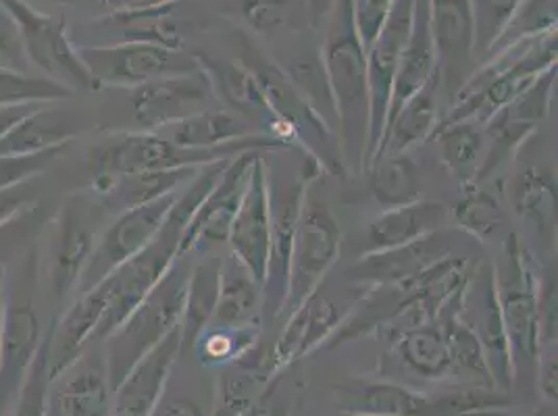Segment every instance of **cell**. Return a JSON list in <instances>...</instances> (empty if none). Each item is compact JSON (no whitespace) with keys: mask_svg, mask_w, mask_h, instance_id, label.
Returning <instances> with one entry per match:
<instances>
[{"mask_svg":"<svg viewBox=\"0 0 558 416\" xmlns=\"http://www.w3.org/2000/svg\"><path fill=\"white\" fill-rule=\"evenodd\" d=\"M65 148L68 146L45 150L38 155H29V157H11V159L0 157V189H7L11 185L22 184V182L43 175L48 164L54 161Z\"/></svg>","mask_w":558,"mask_h":416,"instance_id":"cell-47","label":"cell"},{"mask_svg":"<svg viewBox=\"0 0 558 416\" xmlns=\"http://www.w3.org/2000/svg\"><path fill=\"white\" fill-rule=\"evenodd\" d=\"M75 48L98 90H132L161 77L201 70L196 54L150 42Z\"/></svg>","mask_w":558,"mask_h":416,"instance_id":"cell-8","label":"cell"},{"mask_svg":"<svg viewBox=\"0 0 558 416\" xmlns=\"http://www.w3.org/2000/svg\"><path fill=\"white\" fill-rule=\"evenodd\" d=\"M52 219L54 208L47 200L38 198L9 219L0 221V269L11 267L15 260L27 255Z\"/></svg>","mask_w":558,"mask_h":416,"instance_id":"cell-40","label":"cell"},{"mask_svg":"<svg viewBox=\"0 0 558 416\" xmlns=\"http://www.w3.org/2000/svg\"><path fill=\"white\" fill-rule=\"evenodd\" d=\"M263 325L248 327H213L209 325L196 340L194 352L203 367H228L251 352L260 340Z\"/></svg>","mask_w":558,"mask_h":416,"instance_id":"cell-41","label":"cell"},{"mask_svg":"<svg viewBox=\"0 0 558 416\" xmlns=\"http://www.w3.org/2000/svg\"><path fill=\"white\" fill-rule=\"evenodd\" d=\"M336 404L347 415L500 416L509 408V397L488 388L432 397L392 381L354 379L336 386Z\"/></svg>","mask_w":558,"mask_h":416,"instance_id":"cell-4","label":"cell"},{"mask_svg":"<svg viewBox=\"0 0 558 416\" xmlns=\"http://www.w3.org/2000/svg\"><path fill=\"white\" fill-rule=\"evenodd\" d=\"M395 0H352V20L363 47L372 48L386 24Z\"/></svg>","mask_w":558,"mask_h":416,"instance_id":"cell-48","label":"cell"},{"mask_svg":"<svg viewBox=\"0 0 558 416\" xmlns=\"http://www.w3.org/2000/svg\"><path fill=\"white\" fill-rule=\"evenodd\" d=\"M342 242L344 232L338 217L324 200L313 198L308 192L290 256L283 315H290L326 283L327 276L342 253Z\"/></svg>","mask_w":558,"mask_h":416,"instance_id":"cell-7","label":"cell"},{"mask_svg":"<svg viewBox=\"0 0 558 416\" xmlns=\"http://www.w3.org/2000/svg\"><path fill=\"white\" fill-rule=\"evenodd\" d=\"M436 73H438V57L434 47L432 24H429V0H417L411 34L402 48V54L396 68L386 125L395 119L396 113L402 109V105L421 90Z\"/></svg>","mask_w":558,"mask_h":416,"instance_id":"cell-26","label":"cell"},{"mask_svg":"<svg viewBox=\"0 0 558 416\" xmlns=\"http://www.w3.org/2000/svg\"><path fill=\"white\" fill-rule=\"evenodd\" d=\"M59 2H63V0H59ZM65 2H93L98 9H102V15H111V13H128V11L180 4L182 0H65Z\"/></svg>","mask_w":558,"mask_h":416,"instance_id":"cell-51","label":"cell"},{"mask_svg":"<svg viewBox=\"0 0 558 416\" xmlns=\"http://www.w3.org/2000/svg\"><path fill=\"white\" fill-rule=\"evenodd\" d=\"M557 88V68L546 71L532 88H527L511 105L496 111L484 123L488 136V150L480 180H486L500 164L514 157V152L534 136L539 123L550 113Z\"/></svg>","mask_w":558,"mask_h":416,"instance_id":"cell-17","label":"cell"},{"mask_svg":"<svg viewBox=\"0 0 558 416\" xmlns=\"http://www.w3.org/2000/svg\"><path fill=\"white\" fill-rule=\"evenodd\" d=\"M400 363L427 381H442L454 375L448 338L440 321L411 327L392 340Z\"/></svg>","mask_w":558,"mask_h":416,"instance_id":"cell-30","label":"cell"},{"mask_svg":"<svg viewBox=\"0 0 558 416\" xmlns=\"http://www.w3.org/2000/svg\"><path fill=\"white\" fill-rule=\"evenodd\" d=\"M175 194H167L142 207L130 208L116 215V219L105 228L93 256L80 279L77 294L90 292L98 283L113 276L121 265L140 255L161 232L165 219L175 203Z\"/></svg>","mask_w":558,"mask_h":416,"instance_id":"cell-13","label":"cell"},{"mask_svg":"<svg viewBox=\"0 0 558 416\" xmlns=\"http://www.w3.org/2000/svg\"><path fill=\"white\" fill-rule=\"evenodd\" d=\"M558 25V0H523L517 11L512 13L509 24L500 32L496 42L492 45L488 52L477 61L484 63L492 57L517 47L521 42L534 40L539 36L557 32Z\"/></svg>","mask_w":558,"mask_h":416,"instance_id":"cell-39","label":"cell"},{"mask_svg":"<svg viewBox=\"0 0 558 416\" xmlns=\"http://www.w3.org/2000/svg\"><path fill=\"white\" fill-rule=\"evenodd\" d=\"M279 70L283 71L294 90L301 94L308 109L338 136L336 100L327 77L322 48H304L301 52L292 54L286 65H279Z\"/></svg>","mask_w":558,"mask_h":416,"instance_id":"cell-35","label":"cell"},{"mask_svg":"<svg viewBox=\"0 0 558 416\" xmlns=\"http://www.w3.org/2000/svg\"><path fill=\"white\" fill-rule=\"evenodd\" d=\"M196 173L198 169H187V167L186 169H167V171H144V173L121 175L90 192L111 215H119L123 210L142 207L163 198L167 194L180 192Z\"/></svg>","mask_w":558,"mask_h":416,"instance_id":"cell-29","label":"cell"},{"mask_svg":"<svg viewBox=\"0 0 558 416\" xmlns=\"http://www.w3.org/2000/svg\"><path fill=\"white\" fill-rule=\"evenodd\" d=\"M415 2L417 0H395L386 24L381 27L379 36L375 38L372 48L367 50L369 90H372V127H369V148H367L365 169L375 159L379 142L384 136L396 68H398L402 48L407 45L409 34H411L413 15H415Z\"/></svg>","mask_w":558,"mask_h":416,"instance_id":"cell-19","label":"cell"},{"mask_svg":"<svg viewBox=\"0 0 558 416\" xmlns=\"http://www.w3.org/2000/svg\"><path fill=\"white\" fill-rule=\"evenodd\" d=\"M457 242L446 230L425 235L417 242L388 250L363 253L344 271V281L354 287L396 285L418 278L444 258L454 255Z\"/></svg>","mask_w":558,"mask_h":416,"instance_id":"cell-18","label":"cell"},{"mask_svg":"<svg viewBox=\"0 0 558 416\" xmlns=\"http://www.w3.org/2000/svg\"><path fill=\"white\" fill-rule=\"evenodd\" d=\"M452 219L461 232L480 244H488L505 228L507 215L500 200L480 184L461 187V196L452 208Z\"/></svg>","mask_w":558,"mask_h":416,"instance_id":"cell-38","label":"cell"},{"mask_svg":"<svg viewBox=\"0 0 558 416\" xmlns=\"http://www.w3.org/2000/svg\"><path fill=\"white\" fill-rule=\"evenodd\" d=\"M521 2L523 0H469L475 34V61L488 52Z\"/></svg>","mask_w":558,"mask_h":416,"instance_id":"cell-44","label":"cell"},{"mask_svg":"<svg viewBox=\"0 0 558 416\" xmlns=\"http://www.w3.org/2000/svg\"><path fill=\"white\" fill-rule=\"evenodd\" d=\"M150 416H205L198 402L186 395H167L159 400Z\"/></svg>","mask_w":558,"mask_h":416,"instance_id":"cell-52","label":"cell"},{"mask_svg":"<svg viewBox=\"0 0 558 416\" xmlns=\"http://www.w3.org/2000/svg\"><path fill=\"white\" fill-rule=\"evenodd\" d=\"M369 175L373 200L388 208L407 207L421 200L423 173L417 162L407 155H381L365 169Z\"/></svg>","mask_w":558,"mask_h":416,"instance_id":"cell-36","label":"cell"},{"mask_svg":"<svg viewBox=\"0 0 558 416\" xmlns=\"http://www.w3.org/2000/svg\"><path fill=\"white\" fill-rule=\"evenodd\" d=\"M48 416H63L59 413V408L54 406V402L50 400V404H48Z\"/></svg>","mask_w":558,"mask_h":416,"instance_id":"cell-56","label":"cell"},{"mask_svg":"<svg viewBox=\"0 0 558 416\" xmlns=\"http://www.w3.org/2000/svg\"><path fill=\"white\" fill-rule=\"evenodd\" d=\"M107 302L109 287L102 281L90 292L77 294L70 308L54 319L48 358V372L52 386L84 358V352L93 344L94 333L107 310Z\"/></svg>","mask_w":558,"mask_h":416,"instance_id":"cell-23","label":"cell"},{"mask_svg":"<svg viewBox=\"0 0 558 416\" xmlns=\"http://www.w3.org/2000/svg\"><path fill=\"white\" fill-rule=\"evenodd\" d=\"M57 383L50 400L63 416H109L113 390L107 379L105 363L84 367V360L73 365Z\"/></svg>","mask_w":558,"mask_h":416,"instance_id":"cell-31","label":"cell"},{"mask_svg":"<svg viewBox=\"0 0 558 416\" xmlns=\"http://www.w3.org/2000/svg\"><path fill=\"white\" fill-rule=\"evenodd\" d=\"M463 319L477 333L482 346L488 354L489 370L496 388L511 392L517 372H514L511 346L502 323L492 262L475 267L466 287Z\"/></svg>","mask_w":558,"mask_h":416,"instance_id":"cell-21","label":"cell"},{"mask_svg":"<svg viewBox=\"0 0 558 416\" xmlns=\"http://www.w3.org/2000/svg\"><path fill=\"white\" fill-rule=\"evenodd\" d=\"M263 319V285L232 255L223 258L221 292L215 306L213 327H248Z\"/></svg>","mask_w":558,"mask_h":416,"instance_id":"cell-32","label":"cell"},{"mask_svg":"<svg viewBox=\"0 0 558 416\" xmlns=\"http://www.w3.org/2000/svg\"><path fill=\"white\" fill-rule=\"evenodd\" d=\"M242 17L258 36H274L290 20L288 0H242Z\"/></svg>","mask_w":558,"mask_h":416,"instance_id":"cell-46","label":"cell"},{"mask_svg":"<svg viewBox=\"0 0 558 416\" xmlns=\"http://www.w3.org/2000/svg\"><path fill=\"white\" fill-rule=\"evenodd\" d=\"M267 152H258L246 192L235 212L232 230L228 235L230 255L265 285L269 255H271V192H269V162Z\"/></svg>","mask_w":558,"mask_h":416,"instance_id":"cell-16","label":"cell"},{"mask_svg":"<svg viewBox=\"0 0 558 416\" xmlns=\"http://www.w3.org/2000/svg\"><path fill=\"white\" fill-rule=\"evenodd\" d=\"M363 294L365 287H354L350 283L349 290L342 292L340 298L326 292V283L313 292L288 315L276 346L269 352L271 372L276 375L281 369L299 365L304 356L317 347L326 346L333 333L349 319Z\"/></svg>","mask_w":558,"mask_h":416,"instance_id":"cell-11","label":"cell"},{"mask_svg":"<svg viewBox=\"0 0 558 416\" xmlns=\"http://www.w3.org/2000/svg\"><path fill=\"white\" fill-rule=\"evenodd\" d=\"M163 132H169L167 139L182 148H205L215 150L235 144L240 139L253 138L260 132H256L255 125H251L246 119L235 115L226 107H213L198 115L190 117L186 121L171 125ZM161 134V132H159Z\"/></svg>","mask_w":558,"mask_h":416,"instance_id":"cell-33","label":"cell"},{"mask_svg":"<svg viewBox=\"0 0 558 416\" xmlns=\"http://www.w3.org/2000/svg\"><path fill=\"white\" fill-rule=\"evenodd\" d=\"M505 265L494 267L496 294L502 323L511 346L514 372L519 367L535 370L537 360V285L539 278L534 256L517 233H509L502 248Z\"/></svg>","mask_w":558,"mask_h":416,"instance_id":"cell-5","label":"cell"},{"mask_svg":"<svg viewBox=\"0 0 558 416\" xmlns=\"http://www.w3.org/2000/svg\"><path fill=\"white\" fill-rule=\"evenodd\" d=\"M182 233L163 223L157 237L140 253L121 265L113 276L105 279L109 287L107 310L94 333L93 344H102L123 323L161 281L178 258Z\"/></svg>","mask_w":558,"mask_h":416,"instance_id":"cell-12","label":"cell"},{"mask_svg":"<svg viewBox=\"0 0 558 416\" xmlns=\"http://www.w3.org/2000/svg\"><path fill=\"white\" fill-rule=\"evenodd\" d=\"M324 164L317 159L304 157L303 171L292 184H279L271 175L269 167V192H271V255L269 269L263 285V310L271 313V319L283 315V304L288 294V276H290V256L296 237L299 219L303 212L304 200L322 173Z\"/></svg>","mask_w":558,"mask_h":416,"instance_id":"cell-10","label":"cell"},{"mask_svg":"<svg viewBox=\"0 0 558 416\" xmlns=\"http://www.w3.org/2000/svg\"><path fill=\"white\" fill-rule=\"evenodd\" d=\"M196 262L190 267L187 276L186 301H184V315H182V347L194 344V340L209 327L215 306L221 292V271L223 258L221 256L201 255Z\"/></svg>","mask_w":558,"mask_h":416,"instance_id":"cell-34","label":"cell"},{"mask_svg":"<svg viewBox=\"0 0 558 416\" xmlns=\"http://www.w3.org/2000/svg\"><path fill=\"white\" fill-rule=\"evenodd\" d=\"M36 246L4 269V313L0 342V416L11 411L24 386L38 347L43 344V325L36 310Z\"/></svg>","mask_w":558,"mask_h":416,"instance_id":"cell-3","label":"cell"},{"mask_svg":"<svg viewBox=\"0 0 558 416\" xmlns=\"http://www.w3.org/2000/svg\"><path fill=\"white\" fill-rule=\"evenodd\" d=\"M448 221V210L440 203L417 200L407 207L388 208L375 217L367 228V250H388L417 242L440 232Z\"/></svg>","mask_w":558,"mask_h":416,"instance_id":"cell-28","label":"cell"},{"mask_svg":"<svg viewBox=\"0 0 558 416\" xmlns=\"http://www.w3.org/2000/svg\"><path fill=\"white\" fill-rule=\"evenodd\" d=\"M2 313H4V269H0V342H2Z\"/></svg>","mask_w":558,"mask_h":416,"instance_id":"cell-55","label":"cell"},{"mask_svg":"<svg viewBox=\"0 0 558 416\" xmlns=\"http://www.w3.org/2000/svg\"><path fill=\"white\" fill-rule=\"evenodd\" d=\"M182 352V325L132 367L111 395L109 416H150L167 392L171 370Z\"/></svg>","mask_w":558,"mask_h":416,"instance_id":"cell-22","label":"cell"},{"mask_svg":"<svg viewBox=\"0 0 558 416\" xmlns=\"http://www.w3.org/2000/svg\"><path fill=\"white\" fill-rule=\"evenodd\" d=\"M514 212L542 233L557 230V178L548 169L527 167L511 185Z\"/></svg>","mask_w":558,"mask_h":416,"instance_id":"cell-37","label":"cell"},{"mask_svg":"<svg viewBox=\"0 0 558 416\" xmlns=\"http://www.w3.org/2000/svg\"><path fill=\"white\" fill-rule=\"evenodd\" d=\"M38 105H20V107H4L0 109V136L22 117L27 115L32 109H36Z\"/></svg>","mask_w":558,"mask_h":416,"instance_id":"cell-54","label":"cell"},{"mask_svg":"<svg viewBox=\"0 0 558 416\" xmlns=\"http://www.w3.org/2000/svg\"><path fill=\"white\" fill-rule=\"evenodd\" d=\"M52 331H54V317L45 329L43 344L38 347V354L27 370L24 386L20 390L17 400L13 402L9 416H48V404H50V392H52V381L48 372Z\"/></svg>","mask_w":558,"mask_h":416,"instance_id":"cell-43","label":"cell"},{"mask_svg":"<svg viewBox=\"0 0 558 416\" xmlns=\"http://www.w3.org/2000/svg\"><path fill=\"white\" fill-rule=\"evenodd\" d=\"M432 142L452 180H457L461 187L477 184L488 150V136L482 121L471 117L442 121Z\"/></svg>","mask_w":558,"mask_h":416,"instance_id":"cell-27","label":"cell"},{"mask_svg":"<svg viewBox=\"0 0 558 416\" xmlns=\"http://www.w3.org/2000/svg\"><path fill=\"white\" fill-rule=\"evenodd\" d=\"M429 24L442 96L450 102L477 68L469 0H429Z\"/></svg>","mask_w":558,"mask_h":416,"instance_id":"cell-20","label":"cell"},{"mask_svg":"<svg viewBox=\"0 0 558 416\" xmlns=\"http://www.w3.org/2000/svg\"><path fill=\"white\" fill-rule=\"evenodd\" d=\"M333 4H336V0H306L308 24H311L313 29H319L322 25H326Z\"/></svg>","mask_w":558,"mask_h":416,"instance_id":"cell-53","label":"cell"},{"mask_svg":"<svg viewBox=\"0 0 558 416\" xmlns=\"http://www.w3.org/2000/svg\"><path fill=\"white\" fill-rule=\"evenodd\" d=\"M260 150H248L235 155L226 164L219 182L210 189L209 198L194 215L186 232L182 235L178 258L192 255H209L221 244H228L235 212L246 192L251 169Z\"/></svg>","mask_w":558,"mask_h":416,"instance_id":"cell-15","label":"cell"},{"mask_svg":"<svg viewBox=\"0 0 558 416\" xmlns=\"http://www.w3.org/2000/svg\"><path fill=\"white\" fill-rule=\"evenodd\" d=\"M0 68L32 73L29 63L25 59L17 25L2 7H0Z\"/></svg>","mask_w":558,"mask_h":416,"instance_id":"cell-49","label":"cell"},{"mask_svg":"<svg viewBox=\"0 0 558 416\" xmlns=\"http://www.w3.org/2000/svg\"><path fill=\"white\" fill-rule=\"evenodd\" d=\"M125 93H130L134 130L144 132H163L190 117L219 107L209 75L203 70L161 77Z\"/></svg>","mask_w":558,"mask_h":416,"instance_id":"cell-14","label":"cell"},{"mask_svg":"<svg viewBox=\"0 0 558 416\" xmlns=\"http://www.w3.org/2000/svg\"><path fill=\"white\" fill-rule=\"evenodd\" d=\"M73 96L75 93L68 86L57 84L43 75L0 68V109L20 105L68 102Z\"/></svg>","mask_w":558,"mask_h":416,"instance_id":"cell-42","label":"cell"},{"mask_svg":"<svg viewBox=\"0 0 558 416\" xmlns=\"http://www.w3.org/2000/svg\"><path fill=\"white\" fill-rule=\"evenodd\" d=\"M349 416H365V415H349Z\"/></svg>","mask_w":558,"mask_h":416,"instance_id":"cell-57","label":"cell"},{"mask_svg":"<svg viewBox=\"0 0 558 416\" xmlns=\"http://www.w3.org/2000/svg\"><path fill=\"white\" fill-rule=\"evenodd\" d=\"M38 178L27 180L22 184L11 185L7 189H0V221L9 219L11 215H15L17 210L32 205L34 200H38Z\"/></svg>","mask_w":558,"mask_h":416,"instance_id":"cell-50","label":"cell"},{"mask_svg":"<svg viewBox=\"0 0 558 416\" xmlns=\"http://www.w3.org/2000/svg\"><path fill=\"white\" fill-rule=\"evenodd\" d=\"M442 98L440 73H436L402 105L395 119L386 125L375 159L381 155H407L434 138L442 121Z\"/></svg>","mask_w":558,"mask_h":416,"instance_id":"cell-25","label":"cell"},{"mask_svg":"<svg viewBox=\"0 0 558 416\" xmlns=\"http://www.w3.org/2000/svg\"><path fill=\"white\" fill-rule=\"evenodd\" d=\"M111 212L93 192H75L63 200L54 212V244H52V294L65 302L77 292L80 279L105 232Z\"/></svg>","mask_w":558,"mask_h":416,"instance_id":"cell-9","label":"cell"},{"mask_svg":"<svg viewBox=\"0 0 558 416\" xmlns=\"http://www.w3.org/2000/svg\"><path fill=\"white\" fill-rule=\"evenodd\" d=\"M0 7L17 25L29 68L75 94L98 93L90 71L71 40L65 17L48 15L27 0H0Z\"/></svg>","mask_w":558,"mask_h":416,"instance_id":"cell-6","label":"cell"},{"mask_svg":"<svg viewBox=\"0 0 558 416\" xmlns=\"http://www.w3.org/2000/svg\"><path fill=\"white\" fill-rule=\"evenodd\" d=\"M292 369L294 365L276 372L242 416H290L296 395Z\"/></svg>","mask_w":558,"mask_h":416,"instance_id":"cell-45","label":"cell"},{"mask_svg":"<svg viewBox=\"0 0 558 416\" xmlns=\"http://www.w3.org/2000/svg\"><path fill=\"white\" fill-rule=\"evenodd\" d=\"M190 267V256L175 258L136 310L102 342L105 370L111 390H116L140 358L159 346L182 323Z\"/></svg>","mask_w":558,"mask_h":416,"instance_id":"cell-2","label":"cell"},{"mask_svg":"<svg viewBox=\"0 0 558 416\" xmlns=\"http://www.w3.org/2000/svg\"><path fill=\"white\" fill-rule=\"evenodd\" d=\"M63 102H45L15 121L0 136V157H29L52 148L70 146L86 130L84 117L61 107Z\"/></svg>","mask_w":558,"mask_h":416,"instance_id":"cell-24","label":"cell"},{"mask_svg":"<svg viewBox=\"0 0 558 416\" xmlns=\"http://www.w3.org/2000/svg\"><path fill=\"white\" fill-rule=\"evenodd\" d=\"M326 27L322 57L336 100L340 155L347 173H363L369 148L372 90L367 48L354 27L352 0H336Z\"/></svg>","mask_w":558,"mask_h":416,"instance_id":"cell-1","label":"cell"}]
</instances>
